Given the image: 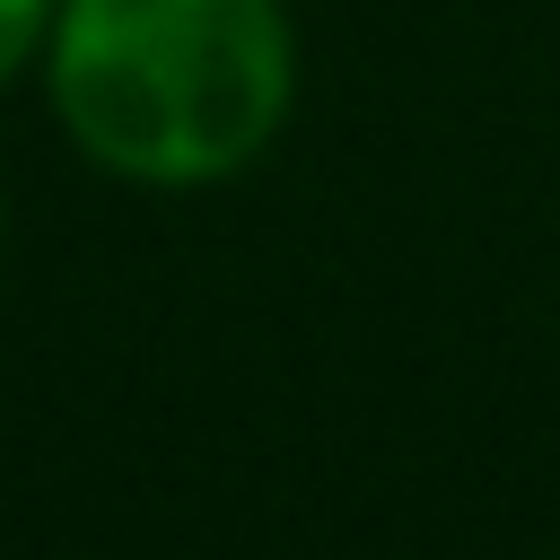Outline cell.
<instances>
[{
	"label": "cell",
	"instance_id": "7a4b0ae2",
	"mask_svg": "<svg viewBox=\"0 0 560 560\" xmlns=\"http://www.w3.org/2000/svg\"><path fill=\"white\" fill-rule=\"evenodd\" d=\"M44 18H52V0H0V79H9V70L35 52Z\"/></svg>",
	"mask_w": 560,
	"mask_h": 560
},
{
	"label": "cell",
	"instance_id": "6da1fadb",
	"mask_svg": "<svg viewBox=\"0 0 560 560\" xmlns=\"http://www.w3.org/2000/svg\"><path fill=\"white\" fill-rule=\"evenodd\" d=\"M52 105L88 158L140 184H210L289 114L271 0H61Z\"/></svg>",
	"mask_w": 560,
	"mask_h": 560
}]
</instances>
